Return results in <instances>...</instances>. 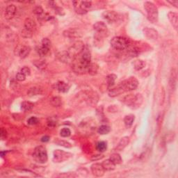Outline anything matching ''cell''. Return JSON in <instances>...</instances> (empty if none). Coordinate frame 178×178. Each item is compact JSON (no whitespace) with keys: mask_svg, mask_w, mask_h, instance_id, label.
Masks as SVG:
<instances>
[{"mask_svg":"<svg viewBox=\"0 0 178 178\" xmlns=\"http://www.w3.org/2000/svg\"><path fill=\"white\" fill-rule=\"evenodd\" d=\"M91 63V53L87 50H83L72 61V70L78 74L88 72V68Z\"/></svg>","mask_w":178,"mask_h":178,"instance_id":"cell-1","label":"cell"},{"mask_svg":"<svg viewBox=\"0 0 178 178\" xmlns=\"http://www.w3.org/2000/svg\"><path fill=\"white\" fill-rule=\"evenodd\" d=\"M143 98L141 94H129L123 98V102L131 109H137L143 103Z\"/></svg>","mask_w":178,"mask_h":178,"instance_id":"cell-2","label":"cell"},{"mask_svg":"<svg viewBox=\"0 0 178 178\" xmlns=\"http://www.w3.org/2000/svg\"><path fill=\"white\" fill-rule=\"evenodd\" d=\"M144 8L146 10L148 20L155 24L158 22L159 13L155 4L151 1H146L144 3Z\"/></svg>","mask_w":178,"mask_h":178,"instance_id":"cell-3","label":"cell"},{"mask_svg":"<svg viewBox=\"0 0 178 178\" xmlns=\"http://www.w3.org/2000/svg\"><path fill=\"white\" fill-rule=\"evenodd\" d=\"M111 45L117 50H124L130 45V41L126 38L122 36L114 37L111 41Z\"/></svg>","mask_w":178,"mask_h":178,"instance_id":"cell-4","label":"cell"},{"mask_svg":"<svg viewBox=\"0 0 178 178\" xmlns=\"http://www.w3.org/2000/svg\"><path fill=\"white\" fill-rule=\"evenodd\" d=\"M33 157L35 162L40 164H45L47 162L48 157L46 148L43 146H38L34 149L33 153Z\"/></svg>","mask_w":178,"mask_h":178,"instance_id":"cell-5","label":"cell"},{"mask_svg":"<svg viewBox=\"0 0 178 178\" xmlns=\"http://www.w3.org/2000/svg\"><path fill=\"white\" fill-rule=\"evenodd\" d=\"M74 8L75 11L79 14H86L92 6V2L89 1H74Z\"/></svg>","mask_w":178,"mask_h":178,"instance_id":"cell-6","label":"cell"},{"mask_svg":"<svg viewBox=\"0 0 178 178\" xmlns=\"http://www.w3.org/2000/svg\"><path fill=\"white\" fill-rule=\"evenodd\" d=\"M83 50H84V43L82 41H78L72 44V46L68 49V52L70 54V56L75 59Z\"/></svg>","mask_w":178,"mask_h":178,"instance_id":"cell-7","label":"cell"},{"mask_svg":"<svg viewBox=\"0 0 178 178\" xmlns=\"http://www.w3.org/2000/svg\"><path fill=\"white\" fill-rule=\"evenodd\" d=\"M72 154L61 150H56L54 152V161L55 162H63L72 157Z\"/></svg>","mask_w":178,"mask_h":178,"instance_id":"cell-8","label":"cell"},{"mask_svg":"<svg viewBox=\"0 0 178 178\" xmlns=\"http://www.w3.org/2000/svg\"><path fill=\"white\" fill-rule=\"evenodd\" d=\"M93 29L95 30L96 33L99 35V38H102L106 36L108 33V29L106 24L103 22H97L93 25Z\"/></svg>","mask_w":178,"mask_h":178,"instance_id":"cell-9","label":"cell"},{"mask_svg":"<svg viewBox=\"0 0 178 178\" xmlns=\"http://www.w3.org/2000/svg\"><path fill=\"white\" fill-rule=\"evenodd\" d=\"M127 90L125 89L124 83H123V82H121L117 86L112 88V89H109V95L110 97H114L121 95V94H123Z\"/></svg>","mask_w":178,"mask_h":178,"instance_id":"cell-10","label":"cell"},{"mask_svg":"<svg viewBox=\"0 0 178 178\" xmlns=\"http://www.w3.org/2000/svg\"><path fill=\"white\" fill-rule=\"evenodd\" d=\"M124 83L125 89H126L127 91H130L135 90L139 86V81L137 80L135 77H129L126 80L123 81Z\"/></svg>","mask_w":178,"mask_h":178,"instance_id":"cell-11","label":"cell"},{"mask_svg":"<svg viewBox=\"0 0 178 178\" xmlns=\"http://www.w3.org/2000/svg\"><path fill=\"white\" fill-rule=\"evenodd\" d=\"M102 18L109 23L114 22L118 18V15L114 10H106L102 13Z\"/></svg>","mask_w":178,"mask_h":178,"instance_id":"cell-12","label":"cell"},{"mask_svg":"<svg viewBox=\"0 0 178 178\" xmlns=\"http://www.w3.org/2000/svg\"><path fill=\"white\" fill-rule=\"evenodd\" d=\"M91 172L93 173V175L94 176L97 177H102L104 175V173H105V170L103 168L102 164H93L92 165L91 167Z\"/></svg>","mask_w":178,"mask_h":178,"instance_id":"cell-13","label":"cell"},{"mask_svg":"<svg viewBox=\"0 0 178 178\" xmlns=\"http://www.w3.org/2000/svg\"><path fill=\"white\" fill-rule=\"evenodd\" d=\"M56 57L60 61H61L63 63H65V64H70V63H72L73 58L72 56H70V54H69V52L67 51H62L58 52L56 55Z\"/></svg>","mask_w":178,"mask_h":178,"instance_id":"cell-14","label":"cell"},{"mask_svg":"<svg viewBox=\"0 0 178 178\" xmlns=\"http://www.w3.org/2000/svg\"><path fill=\"white\" fill-rule=\"evenodd\" d=\"M17 51V54L20 56L21 58H25L29 55L31 52V48L26 45L18 46L16 49Z\"/></svg>","mask_w":178,"mask_h":178,"instance_id":"cell-15","label":"cell"},{"mask_svg":"<svg viewBox=\"0 0 178 178\" xmlns=\"http://www.w3.org/2000/svg\"><path fill=\"white\" fill-rule=\"evenodd\" d=\"M16 6L13 4H10L7 6L5 9V12H4V17L6 20H11L13 18L16 13Z\"/></svg>","mask_w":178,"mask_h":178,"instance_id":"cell-16","label":"cell"},{"mask_svg":"<svg viewBox=\"0 0 178 178\" xmlns=\"http://www.w3.org/2000/svg\"><path fill=\"white\" fill-rule=\"evenodd\" d=\"M143 33L146 38H148L150 40H157L158 38L159 34L157 31L153 28L146 27V28L143 29Z\"/></svg>","mask_w":178,"mask_h":178,"instance_id":"cell-17","label":"cell"},{"mask_svg":"<svg viewBox=\"0 0 178 178\" xmlns=\"http://www.w3.org/2000/svg\"><path fill=\"white\" fill-rule=\"evenodd\" d=\"M168 20L170 21L171 24L173 25V27L176 29L178 28V15L177 13L173 11L168 12Z\"/></svg>","mask_w":178,"mask_h":178,"instance_id":"cell-18","label":"cell"},{"mask_svg":"<svg viewBox=\"0 0 178 178\" xmlns=\"http://www.w3.org/2000/svg\"><path fill=\"white\" fill-rule=\"evenodd\" d=\"M24 29L33 32L36 29L35 22L31 18H27L24 21Z\"/></svg>","mask_w":178,"mask_h":178,"instance_id":"cell-19","label":"cell"},{"mask_svg":"<svg viewBox=\"0 0 178 178\" xmlns=\"http://www.w3.org/2000/svg\"><path fill=\"white\" fill-rule=\"evenodd\" d=\"M129 142V137H123L116 146V151H122V150L124 149L127 145H128Z\"/></svg>","mask_w":178,"mask_h":178,"instance_id":"cell-20","label":"cell"},{"mask_svg":"<svg viewBox=\"0 0 178 178\" xmlns=\"http://www.w3.org/2000/svg\"><path fill=\"white\" fill-rule=\"evenodd\" d=\"M98 99H99V98H98V95L97 93H89V95H88L86 102L88 104H89V105L94 106L97 103Z\"/></svg>","mask_w":178,"mask_h":178,"instance_id":"cell-21","label":"cell"},{"mask_svg":"<svg viewBox=\"0 0 178 178\" xmlns=\"http://www.w3.org/2000/svg\"><path fill=\"white\" fill-rule=\"evenodd\" d=\"M102 166H103V168H104V170L107 171H114L115 168H116V164H115L114 163L110 160V159L104 161V162L102 163Z\"/></svg>","mask_w":178,"mask_h":178,"instance_id":"cell-22","label":"cell"},{"mask_svg":"<svg viewBox=\"0 0 178 178\" xmlns=\"http://www.w3.org/2000/svg\"><path fill=\"white\" fill-rule=\"evenodd\" d=\"M56 89L59 92H61V93H66L67 91H68L69 88H70L68 83H65L64 81H58L56 84Z\"/></svg>","mask_w":178,"mask_h":178,"instance_id":"cell-23","label":"cell"},{"mask_svg":"<svg viewBox=\"0 0 178 178\" xmlns=\"http://www.w3.org/2000/svg\"><path fill=\"white\" fill-rule=\"evenodd\" d=\"M132 66L136 70H141L146 66V62L141 59H136L132 63Z\"/></svg>","mask_w":178,"mask_h":178,"instance_id":"cell-24","label":"cell"},{"mask_svg":"<svg viewBox=\"0 0 178 178\" xmlns=\"http://www.w3.org/2000/svg\"><path fill=\"white\" fill-rule=\"evenodd\" d=\"M64 35L69 38H79L81 35H79L78 31L75 30H67L64 32Z\"/></svg>","mask_w":178,"mask_h":178,"instance_id":"cell-25","label":"cell"},{"mask_svg":"<svg viewBox=\"0 0 178 178\" xmlns=\"http://www.w3.org/2000/svg\"><path fill=\"white\" fill-rule=\"evenodd\" d=\"M134 121V116L133 114H129L125 117L124 123L127 128H129L133 125Z\"/></svg>","mask_w":178,"mask_h":178,"instance_id":"cell-26","label":"cell"},{"mask_svg":"<svg viewBox=\"0 0 178 178\" xmlns=\"http://www.w3.org/2000/svg\"><path fill=\"white\" fill-rule=\"evenodd\" d=\"M33 64L38 69L41 70H43L47 68V63L44 60H35L33 62Z\"/></svg>","mask_w":178,"mask_h":178,"instance_id":"cell-27","label":"cell"},{"mask_svg":"<svg viewBox=\"0 0 178 178\" xmlns=\"http://www.w3.org/2000/svg\"><path fill=\"white\" fill-rule=\"evenodd\" d=\"M42 93V89L41 88L38 87H32L31 89H29L28 92H27V95L29 96H35L38 95H41Z\"/></svg>","mask_w":178,"mask_h":178,"instance_id":"cell-28","label":"cell"},{"mask_svg":"<svg viewBox=\"0 0 178 178\" xmlns=\"http://www.w3.org/2000/svg\"><path fill=\"white\" fill-rule=\"evenodd\" d=\"M33 106H34V104L30 102H23L21 104V109L23 112H28V111L32 109Z\"/></svg>","mask_w":178,"mask_h":178,"instance_id":"cell-29","label":"cell"},{"mask_svg":"<svg viewBox=\"0 0 178 178\" xmlns=\"http://www.w3.org/2000/svg\"><path fill=\"white\" fill-rule=\"evenodd\" d=\"M50 104L54 107H58L61 106L62 100L59 97H53L50 99Z\"/></svg>","mask_w":178,"mask_h":178,"instance_id":"cell-30","label":"cell"},{"mask_svg":"<svg viewBox=\"0 0 178 178\" xmlns=\"http://www.w3.org/2000/svg\"><path fill=\"white\" fill-rule=\"evenodd\" d=\"M111 131V128L107 125H101L99 128L97 129V132L100 134L101 135H105V134H107L110 132Z\"/></svg>","mask_w":178,"mask_h":178,"instance_id":"cell-31","label":"cell"},{"mask_svg":"<svg viewBox=\"0 0 178 178\" xmlns=\"http://www.w3.org/2000/svg\"><path fill=\"white\" fill-rule=\"evenodd\" d=\"M117 79V76L114 74H111L109 75L107 77H106V81H107V84L109 87L113 86L114 85L115 82H116V80Z\"/></svg>","mask_w":178,"mask_h":178,"instance_id":"cell-32","label":"cell"},{"mask_svg":"<svg viewBox=\"0 0 178 178\" xmlns=\"http://www.w3.org/2000/svg\"><path fill=\"white\" fill-rule=\"evenodd\" d=\"M110 160L114 163L115 164H119L122 162V158H121L120 155L118 153H114L112 154L110 157Z\"/></svg>","mask_w":178,"mask_h":178,"instance_id":"cell-33","label":"cell"},{"mask_svg":"<svg viewBox=\"0 0 178 178\" xmlns=\"http://www.w3.org/2000/svg\"><path fill=\"white\" fill-rule=\"evenodd\" d=\"M107 148L106 143L104 141H99L96 144V149L100 152H103L105 151Z\"/></svg>","mask_w":178,"mask_h":178,"instance_id":"cell-34","label":"cell"},{"mask_svg":"<svg viewBox=\"0 0 178 178\" xmlns=\"http://www.w3.org/2000/svg\"><path fill=\"white\" fill-rule=\"evenodd\" d=\"M97 70H98L97 65L91 63V64H90L89 66V68H88V73H89L90 75H94L97 72Z\"/></svg>","mask_w":178,"mask_h":178,"instance_id":"cell-35","label":"cell"},{"mask_svg":"<svg viewBox=\"0 0 178 178\" xmlns=\"http://www.w3.org/2000/svg\"><path fill=\"white\" fill-rule=\"evenodd\" d=\"M37 52H38V54H39L40 56H41V57H43V56H45L48 53H49V48L44 47V46L42 45L41 47L38 48V49Z\"/></svg>","mask_w":178,"mask_h":178,"instance_id":"cell-36","label":"cell"},{"mask_svg":"<svg viewBox=\"0 0 178 178\" xmlns=\"http://www.w3.org/2000/svg\"><path fill=\"white\" fill-rule=\"evenodd\" d=\"M127 49H128L129 53L131 56H137L138 54H139V49L136 47H130V45H129Z\"/></svg>","mask_w":178,"mask_h":178,"instance_id":"cell-37","label":"cell"},{"mask_svg":"<svg viewBox=\"0 0 178 178\" xmlns=\"http://www.w3.org/2000/svg\"><path fill=\"white\" fill-rule=\"evenodd\" d=\"M60 135L62 137L64 138L69 137L71 135V131L70 130V129L65 127V128H63L60 131Z\"/></svg>","mask_w":178,"mask_h":178,"instance_id":"cell-38","label":"cell"},{"mask_svg":"<svg viewBox=\"0 0 178 178\" xmlns=\"http://www.w3.org/2000/svg\"><path fill=\"white\" fill-rule=\"evenodd\" d=\"M55 143L56 144H58V146H63V147H65V148H72V145H71V143H68V142H67L66 141H63V140H57V141H55Z\"/></svg>","mask_w":178,"mask_h":178,"instance_id":"cell-39","label":"cell"},{"mask_svg":"<svg viewBox=\"0 0 178 178\" xmlns=\"http://www.w3.org/2000/svg\"><path fill=\"white\" fill-rule=\"evenodd\" d=\"M21 35H22V37L25 38H29L32 37L33 32L31 31L27 30L26 29H24L21 32Z\"/></svg>","mask_w":178,"mask_h":178,"instance_id":"cell-40","label":"cell"},{"mask_svg":"<svg viewBox=\"0 0 178 178\" xmlns=\"http://www.w3.org/2000/svg\"><path fill=\"white\" fill-rule=\"evenodd\" d=\"M47 124L49 127H55L56 124H57V119H56L55 117H51V118H48Z\"/></svg>","mask_w":178,"mask_h":178,"instance_id":"cell-41","label":"cell"},{"mask_svg":"<svg viewBox=\"0 0 178 178\" xmlns=\"http://www.w3.org/2000/svg\"><path fill=\"white\" fill-rule=\"evenodd\" d=\"M56 177H65V178H71V177H77V175L75 173H62V174H59L58 175H56Z\"/></svg>","mask_w":178,"mask_h":178,"instance_id":"cell-42","label":"cell"},{"mask_svg":"<svg viewBox=\"0 0 178 178\" xmlns=\"http://www.w3.org/2000/svg\"><path fill=\"white\" fill-rule=\"evenodd\" d=\"M38 123V119L36 117L34 116L31 117V118H29L28 120H27V123L30 125H36Z\"/></svg>","mask_w":178,"mask_h":178,"instance_id":"cell-43","label":"cell"},{"mask_svg":"<svg viewBox=\"0 0 178 178\" xmlns=\"http://www.w3.org/2000/svg\"><path fill=\"white\" fill-rule=\"evenodd\" d=\"M16 80H18L19 81H23L26 79V75H24L23 73L20 72L16 75Z\"/></svg>","mask_w":178,"mask_h":178,"instance_id":"cell-44","label":"cell"},{"mask_svg":"<svg viewBox=\"0 0 178 178\" xmlns=\"http://www.w3.org/2000/svg\"><path fill=\"white\" fill-rule=\"evenodd\" d=\"M33 13H34L35 14H36L38 16H41V15L44 13L43 9L41 6H36V7L33 9Z\"/></svg>","mask_w":178,"mask_h":178,"instance_id":"cell-45","label":"cell"},{"mask_svg":"<svg viewBox=\"0 0 178 178\" xmlns=\"http://www.w3.org/2000/svg\"><path fill=\"white\" fill-rule=\"evenodd\" d=\"M42 45L47 48H50L51 42H50V41L48 38H43V41H42Z\"/></svg>","mask_w":178,"mask_h":178,"instance_id":"cell-46","label":"cell"},{"mask_svg":"<svg viewBox=\"0 0 178 178\" xmlns=\"http://www.w3.org/2000/svg\"><path fill=\"white\" fill-rule=\"evenodd\" d=\"M21 72L23 73L24 75H26V76H27V75H29L31 74V70L29 69V68H28V67H23V68L21 69Z\"/></svg>","mask_w":178,"mask_h":178,"instance_id":"cell-47","label":"cell"},{"mask_svg":"<svg viewBox=\"0 0 178 178\" xmlns=\"http://www.w3.org/2000/svg\"><path fill=\"white\" fill-rule=\"evenodd\" d=\"M54 8L56 10V13L60 15V16H64V10H63V8H60V7H57V6H54Z\"/></svg>","mask_w":178,"mask_h":178,"instance_id":"cell-48","label":"cell"},{"mask_svg":"<svg viewBox=\"0 0 178 178\" xmlns=\"http://www.w3.org/2000/svg\"><path fill=\"white\" fill-rule=\"evenodd\" d=\"M6 136H7V132H6V129H4L3 127L1 129V134H0V137H1V139L4 140L6 138Z\"/></svg>","mask_w":178,"mask_h":178,"instance_id":"cell-49","label":"cell"},{"mask_svg":"<svg viewBox=\"0 0 178 178\" xmlns=\"http://www.w3.org/2000/svg\"><path fill=\"white\" fill-rule=\"evenodd\" d=\"M49 136H44V137H43L41 138V141L42 142H43V143H45V142H48L49 141Z\"/></svg>","mask_w":178,"mask_h":178,"instance_id":"cell-50","label":"cell"},{"mask_svg":"<svg viewBox=\"0 0 178 178\" xmlns=\"http://www.w3.org/2000/svg\"><path fill=\"white\" fill-rule=\"evenodd\" d=\"M168 3L172 4L173 6H174L175 7L177 8L178 7V1L177 0H175V1H168Z\"/></svg>","mask_w":178,"mask_h":178,"instance_id":"cell-51","label":"cell"}]
</instances>
